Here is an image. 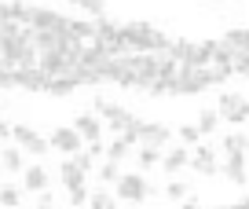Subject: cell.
<instances>
[{"mask_svg": "<svg viewBox=\"0 0 249 209\" xmlns=\"http://www.w3.org/2000/svg\"><path fill=\"white\" fill-rule=\"evenodd\" d=\"M70 209H73V206H70Z\"/></svg>", "mask_w": 249, "mask_h": 209, "instance_id": "34", "label": "cell"}, {"mask_svg": "<svg viewBox=\"0 0 249 209\" xmlns=\"http://www.w3.org/2000/svg\"><path fill=\"white\" fill-rule=\"evenodd\" d=\"M187 162H191V147H165L161 151V162H158V169H165L169 176H176V172H183L187 169Z\"/></svg>", "mask_w": 249, "mask_h": 209, "instance_id": "7", "label": "cell"}, {"mask_svg": "<svg viewBox=\"0 0 249 209\" xmlns=\"http://www.w3.org/2000/svg\"><path fill=\"white\" fill-rule=\"evenodd\" d=\"M52 206H55V194L52 191H40L37 194V209H52Z\"/></svg>", "mask_w": 249, "mask_h": 209, "instance_id": "27", "label": "cell"}, {"mask_svg": "<svg viewBox=\"0 0 249 209\" xmlns=\"http://www.w3.org/2000/svg\"><path fill=\"white\" fill-rule=\"evenodd\" d=\"M44 85H48V77L37 66L33 70H15V77H11V88H26V92H44Z\"/></svg>", "mask_w": 249, "mask_h": 209, "instance_id": "12", "label": "cell"}, {"mask_svg": "<svg viewBox=\"0 0 249 209\" xmlns=\"http://www.w3.org/2000/svg\"><path fill=\"white\" fill-rule=\"evenodd\" d=\"M179 209H202V206H198V202H195V198H191V194H187V198H183V202H179Z\"/></svg>", "mask_w": 249, "mask_h": 209, "instance_id": "30", "label": "cell"}, {"mask_svg": "<svg viewBox=\"0 0 249 209\" xmlns=\"http://www.w3.org/2000/svg\"><path fill=\"white\" fill-rule=\"evenodd\" d=\"M117 176H121V165H117V162H103V165H99L103 187H107V184H117Z\"/></svg>", "mask_w": 249, "mask_h": 209, "instance_id": "24", "label": "cell"}, {"mask_svg": "<svg viewBox=\"0 0 249 209\" xmlns=\"http://www.w3.org/2000/svg\"><path fill=\"white\" fill-rule=\"evenodd\" d=\"M150 194H154V184H150L143 172H121L114 184V198L117 202H132V206H140V202H147Z\"/></svg>", "mask_w": 249, "mask_h": 209, "instance_id": "1", "label": "cell"}, {"mask_svg": "<svg viewBox=\"0 0 249 209\" xmlns=\"http://www.w3.org/2000/svg\"><path fill=\"white\" fill-rule=\"evenodd\" d=\"M88 206H92V209H121L117 198L107 194V191H88Z\"/></svg>", "mask_w": 249, "mask_h": 209, "instance_id": "20", "label": "cell"}, {"mask_svg": "<svg viewBox=\"0 0 249 209\" xmlns=\"http://www.w3.org/2000/svg\"><path fill=\"white\" fill-rule=\"evenodd\" d=\"M73 132H77L85 143H95V139H103V121L95 114H77L73 117Z\"/></svg>", "mask_w": 249, "mask_h": 209, "instance_id": "11", "label": "cell"}, {"mask_svg": "<svg viewBox=\"0 0 249 209\" xmlns=\"http://www.w3.org/2000/svg\"><path fill=\"white\" fill-rule=\"evenodd\" d=\"M216 114H220V121L242 125V121H249V99L238 95V92H224L220 103H216Z\"/></svg>", "mask_w": 249, "mask_h": 209, "instance_id": "4", "label": "cell"}, {"mask_svg": "<svg viewBox=\"0 0 249 209\" xmlns=\"http://www.w3.org/2000/svg\"><path fill=\"white\" fill-rule=\"evenodd\" d=\"M66 40H73V44H81V48L95 44V22H88V19H70V22H66Z\"/></svg>", "mask_w": 249, "mask_h": 209, "instance_id": "10", "label": "cell"}, {"mask_svg": "<svg viewBox=\"0 0 249 209\" xmlns=\"http://www.w3.org/2000/svg\"><path fill=\"white\" fill-rule=\"evenodd\" d=\"M70 8L85 11V15H92V19H103L107 15V0H70Z\"/></svg>", "mask_w": 249, "mask_h": 209, "instance_id": "18", "label": "cell"}, {"mask_svg": "<svg viewBox=\"0 0 249 209\" xmlns=\"http://www.w3.org/2000/svg\"><path fill=\"white\" fill-rule=\"evenodd\" d=\"M48 147L62 151V154H77V151L85 147V139L73 132V125H59V129H52V136H48Z\"/></svg>", "mask_w": 249, "mask_h": 209, "instance_id": "5", "label": "cell"}, {"mask_svg": "<svg viewBox=\"0 0 249 209\" xmlns=\"http://www.w3.org/2000/svg\"><path fill=\"white\" fill-rule=\"evenodd\" d=\"M220 151L224 154H249V136L246 132H231V136L220 139Z\"/></svg>", "mask_w": 249, "mask_h": 209, "instance_id": "16", "label": "cell"}, {"mask_svg": "<svg viewBox=\"0 0 249 209\" xmlns=\"http://www.w3.org/2000/svg\"><path fill=\"white\" fill-rule=\"evenodd\" d=\"M11 77H15V70L0 59V88H11Z\"/></svg>", "mask_w": 249, "mask_h": 209, "instance_id": "26", "label": "cell"}, {"mask_svg": "<svg viewBox=\"0 0 249 209\" xmlns=\"http://www.w3.org/2000/svg\"><path fill=\"white\" fill-rule=\"evenodd\" d=\"M18 176H22V191H30V194L48 191V184H52V176H48V165H26Z\"/></svg>", "mask_w": 249, "mask_h": 209, "instance_id": "8", "label": "cell"}, {"mask_svg": "<svg viewBox=\"0 0 249 209\" xmlns=\"http://www.w3.org/2000/svg\"><path fill=\"white\" fill-rule=\"evenodd\" d=\"M136 162H140L143 169H154V165L161 162V151H158V147H140V151H136Z\"/></svg>", "mask_w": 249, "mask_h": 209, "instance_id": "22", "label": "cell"}, {"mask_svg": "<svg viewBox=\"0 0 249 209\" xmlns=\"http://www.w3.org/2000/svg\"><path fill=\"white\" fill-rule=\"evenodd\" d=\"M85 176H88V172L81 169L73 158H66V162L59 165V180H62V187H66V191H73V187H85Z\"/></svg>", "mask_w": 249, "mask_h": 209, "instance_id": "13", "label": "cell"}, {"mask_svg": "<svg viewBox=\"0 0 249 209\" xmlns=\"http://www.w3.org/2000/svg\"><path fill=\"white\" fill-rule=\"evenodd\" d=\"M0 139H11V125L4 121V117H0Z\"/></svg>", "mask_w": 249, "mask_h": 209, "instance_id": "29", "label": "cell"}, {"mask_svg": "<svg viewBox=\"0 0 249 209\" xmlns=\"http://www.w3.org/2000/svg\"><path fill=\"white\" fill-rule=\"evenodd\" d=\"M0 206L4 209H18L22 206V187L18 184H4L0 187Z\"/></svg>", "mask_w": 249, "mask_h": 209, "instance_id": "17", "label": "cell"}, {"mask_svg": "<svg viewBox=\"0 0 249 209\" xmlns=\"http://www.w3.org/2000/svg\"><path fill=\"white\" fill-rule=\"evenodd\" d=\"M0 169H4V172H15V176H18V172L26 169V154H22V151L15 147V143L0 151Z\"/></svg>", "mask_w": 249, "mask_h": 209, "instance_id": "15", "label": "cell"}, {"mask_svg": "<svg viewBox=\"0 0 249 209\" xmlns=\"http://www.w3.org/2000/svg\"><path fill=\"white\" fill-rule=\"evenodd\" d=\"M103 154H107V162H117V165H124L128 158H132V143H124L121 136H114L110 143H103Z\"/></svg>", "mask_w": 249, "mask_h": 209, "instance_id": "14", "label": "cell"}, {"mask_svg": "<svg viewBox=\"0 0 249 209\" xmlns=\"http://www.w3.org/2000/svg\"><path fill=\"white\" fill-rule=\"evenodd\" d=\"M11 143H15L22 154H33V158H44L48 151V136H40L37 129H30V125H11Z\"/></svg>", "mask_w": 249, "mask_h": 209, "instance_id": "3", "label": "cell"}, {"mask_svg": "<svg viewBox=\"0 0 249 209\" xmlns=\"http://www.w3.org/2000/svg\"><path fill=\"white\" fill-rule=\"evenodd\" d=\"M216 209H234V206H216Z\"/></svg>", "mask_w": 249, "mask_h": 209, "instance_id": "32", "label": "cell"}, {"mask_svg": "<svg viewBox=\"0 0 249 209\" xmlns=\"http://www.w3.org/2000/svg\"><path fill=\"white\" fill-rule=\"evenodd\" d=\"M213 4H220V0H213Z\"/></svg>", "mask_w": 249, "mask_h": 209, "instance_id": "33", "label": "cell"}, {"mask_svg": "<svg viewBox=\"0 0 249 209\" xmlns=\"http://www.w3.org/2000/svg\"><path fill=\"white\" fill-rule=\"evenodd\" d=\"M187 194H191V187H187L183 180H172V184L165 187V198H169V202H183Z\"/></svg>", "mask_w": 249, "mask_h": 209, "instance_id": "23", "label": "cell"}, {"mask_svg": "<svg viewBox=\"0 0 249 209\" xmlns=\"http://www.w3.org/2000/svg\"><path fill=\"white\" fill-rule=\"evenodd\" d=\"M176 136H179V143H183V147H198V143H202V132H198V125H179Z\"/></svg>", "mask_w": 249, "mask_h": 209, "instance_id": "21", "label": "cell"}, {"mask_svg": "<svg viewBox=\"0 0 249 209\" xmlns=\"http://www.w3.org/2000/svg\"><path fill=\"white\" fill-rule=\"evenodd\" d=\"M92 107H95L92 114L99 117V121H107L114 136H121V132L128 129V125H132V121H136V114H132V110H128V107H121V103H110V99H103V95H99V99L92 103Z\"/></svg>", "mask_w": 249, "mask_h": 209, "instance_id": "2", "label": "cell"}, {"mask_svg": "<svg viewBox=\"0 0 249 209\" xmlns=\"http://www.w3.org/2000/svg\"><path fill=\"white\" fill-rule=\"evenodd\" d=\"M187 169H195L198 176H216V172H220L216 151H213V147H202V143H198V147L191 151V162H187Z\"/></svg>", "mask_w": 249, "mask_h": 209, "instance_id": "6", "label": "cell"}, {"mask_svg": "<svg viewBox=\"0 0 249 209\" xmlns=\"http://www.w3.org/2000/svg\"><path fill=\"white\" fill-rule=\"evenodd\" d=\"M85 151L92 158H103V139H95V143H85Z\"/></svg>", "mask_w": 249, "mask_h": 209, "instance_id": "28", "label": "cell"}, {"mask_svg": "<svg viewBox=\"0 0 249 209\" xmlns=\"http://www.w3.org/2000/svg\"><path fill=\"white\" fill-rule=\"evenodd\" d=\"M195 125H198V132H202V136H213V132H216V125H220V114H216V110H202Z\"/></svg>", "mask_w": 249, "mask_h": 209, "instance_id": "19", "label": "cell"}, {"mask_svg": "<svg viewBox=\"0 0 249 209\" xmlns=\"http://www.w3.org/2000/svg\"><path fill=\"white\" fill-rule=\"evenodd\" d=\"M234 209H249V194H246V198H238V202H234Z\"/></svg>", "mask_w": 249, "mask_h": 209, "instance_id": "31", "label": "cell"}, {"mask_svg": "<svg viewBox=\"0 0 249 209\" xmlns=\"http://www.w3.org/2000/svg\"><path fill=\"white\" fill-rule=\"evenodd\" d=\"M220 176L227 180V184H249L246 176V154H224V165H220Z\"/></svg>", "mask_w": 249, "mask_h": 209, "instance_id": "9", "label": "cell"}, {"mask_svg": "<svg viewBox=\"0 0 249 209\" xmlns=\"http://www.w3.org/2000/svg\"><path fill=\"white\" fill-rule=\"evenodd\" d=\"M66 194H70V206L73 209H81L88 202V187H73V191H66Z\"/></svg>", "mask_w": 249, "mask_h": 209, "instance_id": "25", "label": "cell"}]
</instances>
